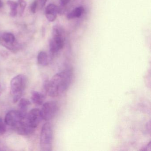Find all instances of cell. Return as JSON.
Returning <instances> with one entry per match:
<instances>
[{
	"mask_svg": "<svg viewBox=\"0 0 151 151\" xmlns=\"http://www.w3.org/2000/svg\"><path fill=\"white\" fill-rule=\"evenodd\" d=\"M73 79V72L68 69L55 75L45 84L47 93L51 97L61 96L69 88Z\"/></svg>",
	"mask_w": 151,
	"mask_h": 151,
	"instance_id": "cell-1",
	"label": "cell"
},
{
	"mask_svg": "<svg viewBox=\"0 0 151 151\" xmlns=\"http://www.w3.org/2000/svg\"><path fill=\"white\" fill-rule=\"evenodd\" d=\"M27 84V78L24 75L20 74L13 78L10 82V91L13 101L17 102L21 99Z\"/></svg>",
	"mask_w": 151,
	"mask_h": 151,
	"instance_id": "cell-2",
	"label": "cell"
},
{
	"mask_svg": "<svg viewBox=\"0 0 151 151\" xmlns=\"http://www.w3.org/2000/svg\"><path fill=\"white\" fill-rule=\"evenodd\" d=\"M64 32L60 26H54L52 30V38L49 41L50 51L52 54H55L61 50L64 45Z\"/></svg>",
	"mask_w": 151,
	"mask_h": 151,
	"instance_id": "cell-3",
	"label": "cell"
},
{
	"mask_svg": "<svg viewBox=\"0 0 151 151\" xmlns=\"http://www.w3.org/2000/svg\"><path fill=\"white\" fill-rule=\"evenodd\" d=\"M52 127L51 124L46 123L42 127L40 133V145L41 150L52 151Z\"/></svg>",
	"mask_w": 151,
	"mask_h": 151,
	"instance_id": "cell-4",
	"label": "cell"
},
{
	"mask_svg": "<svg viewBox=\"0 0 151 151\" xmlns=\"http://www.w3.org/2000/svg\"><path fill=\"white\" fill-rule=\"evenodd\" d=\"M59 110L58 104L54 101H49L43 104L40 110L42 119L46 121L52 120Z\"/></svg>",
	"mask_w": 151,
	"mask_h": 151,
	"instance_id": "cell-5",
	"label": "cell"
},
{
	"mask_svg": "<svg viewBox=\"0 0 151 151\" xmlns=\"http://www.w3.org/2000/svg\"><path fill=\"white\" fill-rule=\"evenodd\" d=\"M27 115L26 113H24L20 110H11L7 113L4 122L7 125L14 128L24 120Z\"/></svg>",
	"mask_w": 151,
	"mask_h": 151,
	"instance_id": "cell-6",
	"label": "cell"
},
{
	"mask_svg": "<svg viewBox=\"0 0 151 151\" xmlns=\"http://www.w3.org/2000/svg\"><path fill=\"white\" fill-rule=\"evenodd\" d=\"M42 120L40 110L38 109L35 108L32 109L27 115L28 123L34 129L38 126Z\"/></svg>",
	"mask_w": 151,
	"mask_h": 151,
	"instance_id": "cell-7",
	"label": "cell"
},
{
	"mask_svg": "<svg viewBox=\"0 0 151 151\" xmlns=\"http://www.w3.org/2000/svg\"><path fill=\"white\" fill-rule=\"evenodd\" d=\"M3 45L8 49L15 51L17 50L18 46L16 44L15 37L14 34L9 32H5L2 34Z\"/></svg>",
	"mask_w": 151,
	"mask_h": 151,
	"instance_id": "cell-8",
	"label": "cell"
},
{
	"mask_svg": "<svg viewBox=\"0 0 151 151\" xmlns=\"http://www.w3.org/2000/svg\"><path fill=\"white\" fill-rule=\"evenodd\" d=\"M14 128L18 134L24 136L31 134L35 129L28 123L27 120V116L24 120H23Z\"/></svg>",
	"mask_w": 151,
	"mask_h": 151,
	"instance_id": "cell-9",
	"label": "cell"
},
{
	"mask_svg": "<svg viewBox=\"0 0 151 151\" xmlns=\"http://www.w3.org/2000/svg\"><path fill=\"white\" fill-rule=\"evenodd\" d=\"M59 8L53 4H50L45 9V16L49 22L55 21L59 14Z\"/></svg>",
	"mask_w": 151,
	"mask_h": 151,
	"instance_id": "cell-10",
	"label": "cell"
},
{
	"mask_svg": "<svg viewBox=\"0 0 151 151\" xmlns=\"http://www.w3.org/2000/svg\"><path fill=\"white\" fill-rule=\"evenodd\" d=\"M45 97L41 93L38 91H33L32 93L31 100L33 103L37 106H40L44 103Z\"/></svg>",
	"mask_w": 151,
	"mask_h": 151,
	"instance_id": "cell-11",
	"label": "cell"
},
{
	"mask_svg": "<svg viewBox=\"0 0 151 151\" xmlns=\"http://www.w3.org/2000/svg\"><path fill=\"white\" fill-rule=\"evenodd\" d=\"M83 12L84 9L83 7H78L68 14L67 18L68 20L79 18L81 17Z\"/></svg>",
	"mask_w": 151,
	"mask_h": 151,
	"instance_id": "cell-12",
	"label": "cell"
},
{
	"mask_svg": "<svg viewBox=\"0 0 151 151\" xmlns=\"http://www.w3.org/2000/svg\"><path fill=\"white\" fill-rule=\"evenodd\" d=\"M38 63L42 66H46L49 62L48 55L45 52L41 51L39 53L37 56Z\"/></svg>",
	"mask_w": 151,
	"mask_h": 151,
	"instance_id": "cell-13",
	"label": "cell"
},
{
	"mask_svg": "<svg viewBox=\"0 0 151 151\" xmlns=\"http://www.w3.org/2000/svg\"><path fill=\"white\" fill-rule=\"evenodd\" d=\"M7 4L10 9V15L12 17H15L17 14L18 3L13 1L9 0L7 1Z\"/></svg>",
	"mask_w": 151,
	"mask_h": 151,
	"instance_id": "cell-14",
	"label": "cell"
},
{
	"mask_svg": "<svg viewBox=\"0 0 151 151\" xmlns=\"http://www.w3.org/2000/svg\"><path fill=\"white\" fill-rule=\"evenodd\" d=\"M19 101L18 106L19 108L20 109V111L26 113L28 107L31 105L30 101L27 99H24V98L20 99Z\"/></svg>",
	"mask_w": 151,
	"mask_h": 151,
	"instance_id": "cell-15",
	"label": "cell"
},
{
	"mask_svg": "<svg viewBox=\"0 0 151 151\" xmlns=\"http://www.w3.org/2000/svg\"><path fill=\"white\" fill-rule=\"evenodd\" d=\"M18 8H19V12L21 15L23 14L26 6V2L24 0H18Z\"/></svg>",
	"mask_w": 151,
	"mask_h": 151,
	"instance_id": "cell-16",
	"label": "cell"
},
{
	"mask_svg": "<svg viewBox=\"0 0 151 151\" xmlns=\"http://www.w3.org/2000/svg\"><path fill=\"white\" fill-rule=\"evenodd\" d=\"M6 123L3 121V119L0 117V135L5 134L6 131Z\"/></svg>",
	"mask_w": 151,
	"mask_h": 151,
	"instance_id": "cell-17",
	"label": "cell"
},
{
	"mask_svg": "<svg viewBox=\"0 0 151 151\" xmlns=\"http://www.w3.org/2000/svg\"><path fill=\"white\" fill-rule=\"evenodd\" d=\"M38 7V6L37 2L36 0L32 4L31 6L30 9L32 13L35 14L37 11Z\"/></svg>",
	"mask_w": 151,
	"mask_h": 151,
	"instance_id": "cell-18",
	"label": "cell"
},
{
	"mask_svg": "<svg viewBox=\"0 0 151 151\" xmlns=\"http://www.w3.org/2000/svg\"><path fill=\"white\" fill-rule=\"evenodd\" d=\"M37 1L38 6H39L40 8H42L45 6L47 0H37Z\"/></svg>",
	"mask_w": 151,
	"mask_h": 151,
	"instance_id": "cell-19",
	"label": "cell"
},
{
	"mask_svg": "<svg viewBox=\"0 0 151 151\" xmlns=\"http://www.w3.org/2000/svg\"><path fill=\"white\" fill-rule=\"evenodd\" d=\"M70 1V0H60V3L62 7L65 6Z\"/></svg>",
	"mask_w": 151,
	"mask_h": 151,
	"instance_id": "cell-20",
	"label": "cell"
},
{
	"mask_svg": "<svg viewBox=\"0 0 151 151\" xmlns=\"http://www.w3.org/2000/svg\"><path fill=\"white\" fill-rule=\"evenodd\" d=\"M151 143L149 142L147 145L145 147V148L142 149V150H145V151H151Z\"/></svg>",
	"mask_w": 151,
	"mask_h": 151,
	"instance_id": "cell-21",
	"label": "cell"
},
{
	"mask_svg": "<svg viewBox=\"0 0 151 151\" xmlns=\"http://www.w3.org/2000/svg\"><path fill=\"white\" fill-rule=\"evenodd\" d=\"M2 91H3V86L0 83V95L2 93Z\"/></svg>",
	"mask_w": 151,
	"mask_h": 151,
	"instance_id": "cell-22",
	"label": "cell"
},
{
	"mask_svg": "<svg viewBox=\"0 0 151 151\" xmlns=\"http://www.w3.org/2000/svg\"><path fill=\"white\" fill-rule=\"evenodd\" d=\"M3 6V3H2L1 0H0V8L2 7Z\"/></svg>",
	"mask_w": 151,
	"mask_h": 151,
	"instance_id": "cell-23",
	"label": "cell"
}]
</instances>
